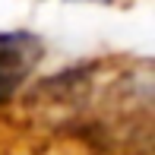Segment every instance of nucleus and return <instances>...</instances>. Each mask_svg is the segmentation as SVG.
Instances as JSON below:
<instances>
[{
    "label": "nucleus",
    "mask_w": 155,
    "mask_h": 155,
    "mask_svg": "<svg viewBox=\"0 0 155 155\" xmlns=\"http://www.w3.org/2000/svg\"><path fill=\"white\" fill-rule=\"evenodd\" d=\"M41 60V41L32 32H0V104L19 92Z\"/></svg>",
    "instance_id": "nucleus-1"
}]
</instances>
